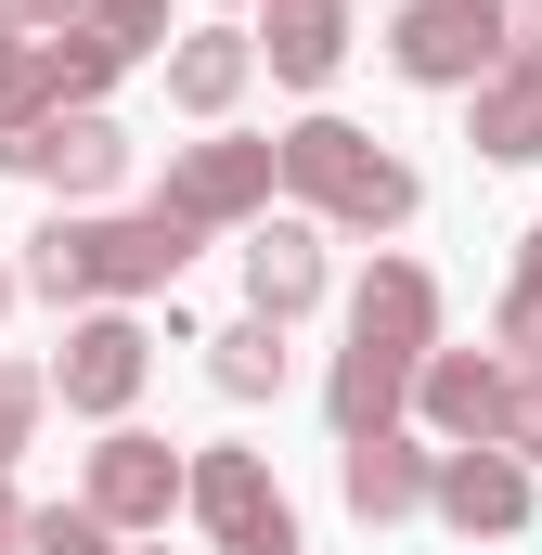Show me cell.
Returning <instances> with one entry per match:
<instances>
[{"instance_id": "1", "label": "cell", "mask_w": 542, "mask_h": 555, "mask_svg": "<svg viewBox=\"0 0 542 555\" xmlns=\"http://www.w3.org/2000/svg\"><path fill=\"white\" fill-rule=\"evenodd\" d=\"M181 272V220H52L26 284L39 297H130V284H168Z\"/></svg>"}, {"instance_id": "2", "label": "cell", "mask_w": 542, "mask_h": 555, "mask_svg": "<svg viewBox=\"0 0 542 555\" xmlns=\"http://www.w3.org/2000/svg\"><path fill=\"white\" fill-rule=\"evenodd\" d=\"M271 168L310 194V207H336V220H362V233H388V220H413V168L401 155H375L362 130H336V117H310V130L271 142Z\"/></svg>"}, {"instance_id": "3", "label": "cell", "mask_w": 542, "mask_h": 555, "mask_svg": "<svg viewBox=\"0 0 542 555\" xmlns=\"http://www.w3.org/2000/svg\"><path fill=\"white\" fill-rule=\"evenodd\" d=\"M388 52H401V78H426V91L491 78V65H504V0H413Z\"/></svg>"}, {"instance_id": "4", "label": "cell", "mask_w": 542, "mask_h": 555, "mask_svg": "<svg viewBox=\"0 0 542 555\" xmlns=\"http://www.w3.org/2000/svg\"><path fill=\"white\" fill-rule=\"evenodd\" d=\"M194 517L220 530V555H297V517H284L259 452H207L194 465Z\"/></svg>"}, {"instance_id": "5", "label": "cell", "mask_w": 542, "mask_h": 555, "mask_svg": "<svg viewBox=\"0 0 542 555\" xmlns=\"http://www.w3.org/2000/svg\"><path fill=\"white\" fill-rule=\"evenodd\" d=\"M26 181H65V194H104L117 168H130V142L104 130L91 104H52V117H13V142H0Z\"/></svg>"}, {"instance_id": "6", "label": "cell", "mask_w": 542, "mask_h": 555, "mask_svg": "<svg viewBox=\"0 0 542 555\" xmlns=\"http://www.w3.org/2000/svg\"><path fill=\"white\" fill-rule=\"evenodd\" d=\"M259 194H271V142H194V155L168 168V207H155V220L194 233V220H246Z\"/></svg>"}, {"instance_id": "7", "label": "cell", "mask_w": 542, "mask_h": 555, "mask_svg": "<svg viewBox=\"0 0 542 555\" xmlns=\"http://www.w3.org/2000/svg\"><path fill=\"white\" fill-rule=\"evenodd\" d=\"M168 504H181V465H168L155 439H104V452H91V517H104V530H155Z\"/></svg>"}, {"instance_id": "8", "label": "cell", "mask_w": 542, "mask_h": 555, "mask_svg": "<svg viewBox=\"0 0 542 555\" xmlns=\"http://www.w3.org/2000/svg\"><path fill=\"white\" fill-rule=\"evenodd\" d=\"M426 414L465 452H491V439H517V375L504 362H426Z\"/></svg>"}, {"instance_id": "9", "label": "cell", "mask_w": 542, "mask_h": 555, "mask_svg": "<svg viewBox=\"0 0 542 555\" xmlns=\"http://www.w3.org/2000/svg\"><path fill=\"white\" fill-rule=\"evenodd\" d=\"M426 491H439L452 530H517V517H530V478H517L504 452H452V465H426Z\"/></svg>"}, {"instance_id": "10", "label": "cell", "mask_w": 542, "mask_h": 555, "mask_svg": "<svg viewBox=\"0 0 542 555\" xmlns=\"http://www.w3.org/2000/svg\"><path fill=\"white\" fill-rule=\"evenodd\" d=\"M130 388H142V323H117V310L78 323V336H65V401H78V414H117Z\"/></svg>"}, {"instance_id": "11", "label": "cell", "mask_w": 542, "mask_h": 555, "mask_svg": "<svg viewBox=\"0 0 542 555\" xmlns=\"http://www.w3.org/2000/svg\"><path fill=\"white\" fill-rule=\"evenodd\" d=\"M426 323H439V297H426V272H413V259H388V272L362 284V349L426 362Z\"/></svg>"}, {"instance_id": "12", "label": "cell", "mask_w": 542, "mask_h": 555, "mask_svg": "<svg viewBox=\"0 0 542 555\" xmlns=\"http://www.w3.org/2000/svg\"><path fill=\"white\" fill-rule=\"evenodd\" d=\"M413 504H426V452L388 439V426L349 439V517H413Z\"/></svg>"}, {"instance_id": "13", "label": "cell", "mask_w": 542, "mask_h": 555, "mask_svg": "<svg viewBox=\"0 0 542 555\" xmlns=\"http://www.w3.org/2000/svg\"><path fill=\"white\" fill-rule=\"evenodd\" d=\"M336 52H349L336 0H271V78H336Z\"/></svg>"}, {"instance_id": "14", "label": "cell", "mask_w": 542, "mask_h": 555, "mask_svg": "<svg viewBox=\"0 0 542 555\" xmlns=\"http://www.w3.org/2000/svg\"><path fill=\"white\" fill-rule=\"evenodd\" d=\"M246 297H259V323L310 310V297H323V246H310V233H259V246H246Z\"/></svg>"}, {"instance_id": "15", "label": "cell", "mask_w": 542, "mask_h": 555, "mask_svg": "<svg viewBox=\"0 0 542 555\" xmlns=\"http://www.w3.org/2000/svg\"><path fill=\"white\" fill-rule=\"evenodd\" d=\"M401 388H413V362H388V349H349V362H336V426H349V439H375V426L401 414Z\"/></svg>"}, {"instance_id": "16", "label": "cell", "mask_w": 542, "mask_h": 555, "mask_svg": "<svg viewBox=\"0 0 542 555\" xmlns=\"http://www.w3.org/2000/svg\"><path fill=\"white\" fill-rule=\"evenodd\" d=\"M168 91H181L194 117H220V104L246 91V39H233V26H207V39H181V65H168Z\"/></svg>"}, {"instance_id": "17", "label": "cell", "mask_w": 542, "mask_h": 555, "mask_svg": "<svg viewBox=\"0 0 542 555\" xmlns=\"http://www.w3.org/2000/svg\"><path fill=\"white\" fill-rule=\"evenodd\" d=\"M478 142L491 155H542V65H517V78L478 91Z\"/></svg>"}, {"instance_id": "18", "label": "cell", "mask_w": 542, "mask_h": 555, "mask_svg": "<svg viewBox=\"0 0 542 555\" xmlns=\"http://www.w3.org/2000/svg\"><path fill=\"white\" fill-rule=\"evenodd\" d=\"M207 349H220V388H233V401L284 388V336H271V323H233V336H207Z\"/></svg>"}, {"instance_id": "19", "label": "cell", "mask_w": 542, "mask_h": 555, "mask_svg": "<svg viewBox=\"0 0 542 555\" xmlns=\"http://www.w3.org/2000/svg\"><path fill=\"white\" fill-rule=\"evenodd\" d=\"M155 26H168V0H91V39H104V52H142Z\"/></svg>"}, {"instance_id": "20", "label": "cell", "mask_w": 542, "mask_h": 555, "mask_svg": "<svg viewBox=\"0 0 542 555\" xmlns=\"http://www.w3.org/2000/svg\"><path fill=\"white\" fill-rule=\"evenodd\" d=\"M26 543L39 555H104V517L91 504H52V517H26Z\"/></svg>"}, {"instance_id": "21", "label": "cell", "mask_w": 542, "mask_h": 555, "mask_svg": "<svg viewBox=\"0 0 542 555\" xmlns=\"http://www.w3.org/2000/svg\"><path fill=\"white\" fill-rule=\"evenodd\" d=\"M504 349H517V362H542V284H517V310H504Z\"/></svg>"}, {"instance_id": "22", "label": "cell", "mask_w": 542, "mask_h": 555, "mask_svg": "<svg viewBox=\"0 0 542 555\" xmlns=\"http://www.w3.org/2000/svg\"><path fill=\"white\" fill-rule=\"evenodd\" d=\"M26 414H39V388H26V375H0V465H13V439H26Z\"/></svg>"}, {"instance_id": "23", "label": "cell", "mask_w": 542, "mask_h": 555, "mask_svg": "<svg viewBox=\"0 0 542 555\" xmlns=\"http://www.w3.org/2000/svg\"><path fill=\"white\" fill-rule=\"evenodd\" d=\"M517 439H530V452H542V388H530V401H517Z\"/></svg>"}, {"instance_id": "24", "label": "cell", "mask_w": 542, "mask_h": 555, "mask_svg": "<svg viewBox=\"0 0 542 555\" xmlns=\"http://www.w3.org/2000/svg\"><path fill=\"white\" fill-rule=\"evenodd\" d=\"M13 530H26V517H13V504H0V543H13Z\"/></svg>"}]
</instances>
